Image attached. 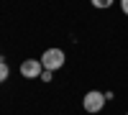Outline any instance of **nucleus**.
<instances>
[{
    "label": "nucleus",
    "instance_id": "nucleus-1",
    "mask_svg": "<svg viewBox=\"0 0 128 115\" xmlns=\"http://www.w3.org/2000/svg\"><path fill=\"white\" fill-rule=\"evenodd\" d=\"M105 102H108L105 92H100V90H90V92H84V97H82V108H84V113L95 115V113H100V110L105 108Z\"/></svg>",
    "mask_w": 128,
    "mask_h": 115
},
{
    "label": "nucleus",
    "instance_id": "nucleus-2",
    "mask_svg": "<svg viewBox=\"0 0 128 115\" xmlns=\"http://www.w3.org/2000/svg\"><path fill=\"white\" fill-rule=\"evenodd\" d=\"M64 61H67V56H64V51L56 49V46H51V49H46L44 54H41V64H44V69H51V72L62 69Z\"/></svg>",
    "mask_w": 128,
    "mask_h": 115
},
{
    "label": "nucleus",
    "instance_id": "nucleus-3",
    "mask_svg": "<svg viewBox=\"0 0 128 115\" xmlns=\"http://www.w3.org/2000/svg\"><path fill=\"white\" fill-rule=\"evenodd\" d=\"M41 72H44L41 59H26V61H20V74H23L26 79H38Z\"/></svg>",
    "mask_w": 128,
    "mask_h": 115
},
{
    "label": "nucleus",
    "instance_id": "nucleus-4",
    "mask_svg": "<svg viewBox=\"0 0 128 115\" xmlns=\"http://www.w3.org/2000/svg\"><path fill=\"white\" fill-rule=\"evenodd\" d=\"M90 3H92V8H98V10H108L115 0H90Z\"/></svg>",
    "mask_w": 128,
    "mask_h": 115
},
{
    "label": "nucleus",
    "instance_id": "nucleus-5",
    "mask_svg": "<svg viewBox=\"0 0 128 115\" xmlns=\"http://www.w3.org/2000/svg\"><path fill=\"white\" fill-rule=\"evenodd\" d=\"M10 77V69H8V64H5V59H0V82H5Z\"/></svg>",
    "mask_w": 128,
    "mask_h": 115
},
{
    "label": "nucleus",
    "instance_id": "nucleus-6",
    "mask_svg": "<svg viewBox=\"0 0 128 115\" xmlns=\"http://www.w3.org/2000/svg\"><path fill=\"white\" fill-rule=\"evenodd\" d=\"M38 79H41V82H51V79H54V72H51V69H44Z\"/></svg>",
    "mask_w": 128,
    "mask_h": 115
},
{
    "label": "nucleus",
    "instance_id": "nucleus-7",
    "mask_svg": "<svg viewBox=\"0 0 128 115\" xmlns=\"http://www.w3.org/2000/svg\"><path fill=\"white\" fill-rule=\"evenodd\" d=\"M120 10H123V13L128 15V0H120Z\"/></svg>",
    "mask_w": 128,
    "mask_h": 115
},
{
    "label": "nucleus",
    "instance_id": "nucleus-8",
    "mask_svg": "<svg viewBox=\"0 0 128 115\" xmlns=\"http://www.w3.org/2000/svg\"><path fill=\"white\" fill-rule=\"evenodd\" d=\"M126 115H128V113H126Z\"/></svg>",
    "mask_w": 128,
    "mask_h": 115
}]
</instances>
